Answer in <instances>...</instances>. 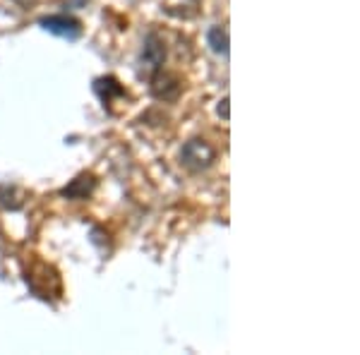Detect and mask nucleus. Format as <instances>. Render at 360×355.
<instances>
[{
    "label": "nucleus",
    "mask_w": 360,
    "mask_h": 355,
    "mask_svg": "<svg viewBox=\"0 0 360 355\" xmlns=\"http://www.w3.org/2000/svg\"><path fill=\"white\" fill-rule=\"evenodd\" d=\"M166 60V44L161 41V37L156 32H149L144 37L142 53H139V75L147 79H154L161 72Z\"/></svg>",
    "instance_id": "f257e3e1"
},
{
    "label": "nucleus",
    "mask_w": 360,
    "mask_h": 355,
    "mask_svg": "<svg viewBox=\"0 0 360 355\" xmlns=\"http://www.w3.org/2000/svg\"><path fill=\"white\" fill-rule=\"evenodd\" d=\"M217 161V151L207 139H190L180 149V164L190 171H207Z\"/></svg>",
    "instance_id": "f03ea898"
},
{
    "label": "nucleus",
    "mask_w": 360,
    "mask_h": 355,
    "mask_svg": "<svg viewBox=\"0 0 360 355\" xmlns=\"http://www.w3.org/2000/svg\"><path fill=\"white\" fill-rule=\"evenodd\" d=\"M96 190V178L91 173H79L75 180H70L65 188L60 190V197L72 202H82L86 197H91V192Z\"/></svg>",
    "instance_id": "20e7f679"
},
{
    "label": "nucleus",
    "mask_w": 360,
    "mask_h": 355,
    "mask_svg": "<svg viewBox=\"0 0 360 355\" xmlns=\"http://www.w3.org/2000/svg\"><path fill=\"white\" fill-rule=\"evenodd\" d=\"M22 192L15 188V185H0V205L10 212H17L22 207Z\"/></svg>",
    "instance_id": "0eeeda50"
},
{
    "label": "nucleus",
    "mask_w": 360,
    "mask_h": 355,
    "mask_svg": "<svg viewBox=\"0 0 360 355\" xmlns=\"http://www.w3.org/2000/svg\"><path fill=\"white\" fill-rule=\"evenodd\" d=\"M39 27L46 29L49 34H53V37H60V39H68V41H77L79 37H82V22L77 20V17L72 15H49V17H41L39 20Z\"/></svg>",
    "instance_id": "7ed1b4c3"
},
{
    "label": "nucleus",
    "mask_w": 360,
    "mask_h": 355,
    "mask_svg": "<svg viewBox=\"0 0 360 355\" xmlns=\"http://www.w3.org/2000/svg\"><path fill=\"white\" fill-rule=\"evenodd\" d=\"M219 115H221L224 120L231 118V113H229V96H224V101H219Z\"/></svg>",
    "instance_id": "6e6552de"
},
{
    "label": "nucleus",
    "mask_w": 360,
    "mask_h": 355,
    "mask_svg": "<svg viewBox=\"0 0 360 355\" xmlns=\"http://www.w3.org/2000/svg\"><path fill=\"white\" fill-rule=\"evenodd\" d=\"M94 94L101 98L103 106H111L115 98H123L125 96V86L120 84L115 77H111V75H106V77L94 79Z\"/></svg>",
    "instance_id": "39448f33"
},
{
    "label": "nucleus",
    "mask_w": 360,
    "mask_h": 355,
    "mask_svg": "<svg viewBox=\"0 0 360 355\" xmlns=\"http://www.w3.org/2000/svg\"><path fill=\"white\" fill-rule=\"evenodd\" d=\"M207 44L212 49V53L221 56V58H229L231 53V41H229V32L224 27H212L207 32Z\"/></svg>",
    "instance_id": "423d86ee"
}]
</instances>
